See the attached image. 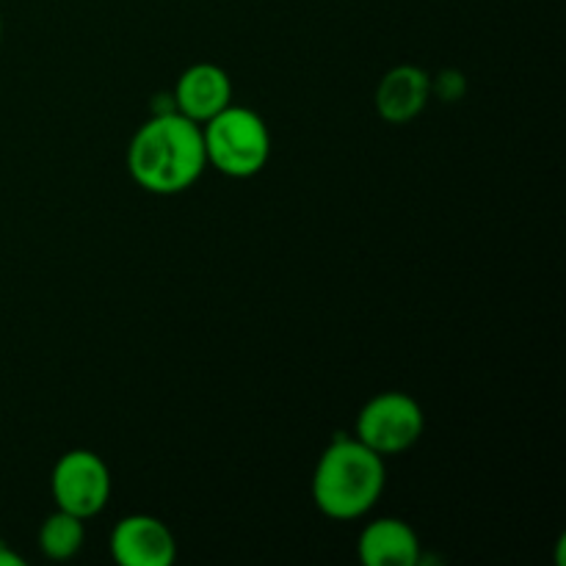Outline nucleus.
<instances>
[{"mask_svg": "<svg viewBox=\"0 0 566 566\" xmlns=\"http://www.w3.org/2000/svg\"><path fill=\"white\" fill-rule=\"evenodd\" d=\"M127 169L138 188L158 197L188 191L208 169L202 125L175 108L158 111L133 133Z\"/></svg>", "mask_w": 566, "mask_h": 566, "instance_id": "obj_1", "label": "nucleus"}, {"mask_svg": "<svg viewBox=\"0 0 566 566\" xmlns=\"http://www.w3.org/2000/svg\"><path fill=\"white\" fill-rule=\"evenodd\" d=\"M387 486L385 457L354 434H340L324 448L313 470V503L324 517L348 523L379 503Z\"/></svg>", "mask_w": 566, "mask_h": 566, "instance_id": "obj_2", "label": "nucleus"}, {"mask_svg": "<svg viewBox=\"0 0 566 566\" xmlns=\"http://www.w3.org/2000/svg\"><path fill=\"white\" fill-rule=\"evenodd\" d=\"M208 166L230 180H249L265 169L271 158V130L258 111L227 105L202 125Z\"/></svg>", "mask_w": 566, "mask_h": 566, "instance_id": "obj_3", "label": "nucleus"}, {"mask_svg": "<svg viewBox=\"0 0 566 566\" xmlns=\"http://www.w3.org/2000/svg\"><path fill=\"white\" fill-rule=\"evenodd\" d=\"M426 415L409 392L387 390L370 398L357 415L354 437L379 457H398L415 448L423 437Z\"/></svg>", "mask_w": 566, "mask_h": 566, "instance_id": "obj_4", "label": "nucleus"}, {"mask_svg": "<svg viewBox=\"0 0 566 566\" xmlns=\"http://www.w3.org/2000/svg\"><path fill=\"white\" fill-rule=\"evenodd\" d=\"M50 495L55 509L92 520L111 501V470L103 457L86 448L66 451L50 473Z\"/></svg>", "mask_w": 566, "mask_h": 566, "instance_id": "obj_5", "label": "nucleus"}, {"mask_svg": "<svg viewBox=\"0 0 566 566\" xmlns=\"http://www.w3.org/2000/svg\"><path fill=\"white\" fill-rule=\"evenodd\" d=\"M111 558L119 566H171L177 539L164 520L153 514H127L111 531Z\"/></svg>", "mask_w": 566, "mask_h": 566, "instance_id": "obj_6", "label": "nucleus"}, {"mask_svg": "<svg viewBox=\"0 0 566 566\" xmlns=\"http://www.w3.org/2000/svg\"><path fill=\"white\" fill-rule=\"evenodd\" d=\"M171 103L182 116H188L197 125H205L216 114H221L227 105H232V77L219 64L199 61L177 77Z\"/></svg>", "mask_w": 566, "mask_h": 566, "instance_id": "obj_7", "label": "nucleus"}, {"mask_svg": "<svg viewBox=\"0 0 566 566\" xmlns=\"http://www.w3.org/2000/svg\"><path fill=\"white\" fill-rule=\"evenodd\" d=\"M431 99V75L423 66L398 64L376 86V111L390 125L418 119Z\"/></svg>", "mask_w": 566, "mask_h": 566, "instance_id": "obj_8", "label": "nucleus"}, {"mask_svg": "<svg viewBox=\"0 0 566 566\" xmlns=\"http://www.w3.org/2000/svg\"><path fill=\"white\" fill-rule=\"evenodd\" d=\"M357 558L365 566H418L420 536L398 517H379L363 528L357 539Z\"/></svg>", "mask_w": 566, "mask_h": 566, "instance_id": "obj_9", "label": "nucleus"}, {"mask_svg": "<svg viewBox=\"0 0 566 566\" xmlns=\"http://www.w3.org/2000/svg\"><path fill=\"white\" fill-rule=\"evenodd\" d=\"M39 551L50 562H70L83 551L86 542V520L55 509L44 523L39 525Z\"/></svg>", "mask_w": 566, "mask_h": 566, "instance_id": "obj_10", "label": "nucleus"}, {"mask_svg": "<svg viewBox=\"0 0 566 566\" xmlns=\"http://www.w3.org/2000/svg\"><path fill=\"white\" fill-rule=\"evenodd\" d=\"M464 88H468V83H464L462 72L457 70H446L437 77H431V94L440 97L442 103H457V99H462Z\"/></svg>", "mask_w": 566, "mask_h": 566, "instance_id": "obj_11", "label": "nucleus"}, {"mask_svg": "<svg viewBox=\"0 0 566 566\" xmlns=\"http://www.w3.org/2000/svg\"><path fill=\"white\" fill-rule=\"evenodd\" d=\"M0 566H25V558L11 551L6 542H0Z\"/></svg>", "mask_w": 566, "mask_h": 566, "instance_id": "obj_12", "label": "nucleus"}, {"mask_svg": "<svg viewBox=\"0 0 566 566\" xmlns=\"http://www.w3.org/2000/svg\"><path fill=\"white\" fill-rule=\"evenodd\" d=\"M0 44H3V17H0Z\"/></svg>", "mask_w": 566, "mask_h": 566, "instance_id": "obj_13", "label": "nucleus"}]
</instances>
